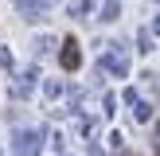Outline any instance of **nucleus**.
I'll return each instance as SVG.
<instances>
[{
	"label": "nucleus",
	"mask_w": 160,
	"mask_h": 156,
	"mask_svg": "<svg viewBox=\"0 0 160 156\" xmlns=\"http://www.w3.org/2000/svg\"><path fill=\"white\" fill-rule=\"evenodd\" d=\"M62 66H78V51H74V43H67V55H62Z\"/></svg>",
	"instance_id": "1"
}]
</instances>
